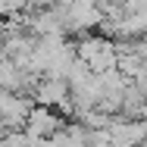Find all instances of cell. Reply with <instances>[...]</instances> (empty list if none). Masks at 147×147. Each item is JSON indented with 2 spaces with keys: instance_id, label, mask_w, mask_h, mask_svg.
<instances>
[{
  "instance_id": "7a4b0ae2",
  "label": "cell",
  "mask_w": 147,
  "mask_h": 147,
  "mask_svg": "<svg viewBox=\"0 0 147 147\" xmlns=\"http://www.w3.org/2000/svg\"><path fill=\"white\" fill-rule=\"evenodd\" d=\"M31 100L38 107H63V110H72V94H69V82H57V78H41L38 88L31 91Z\"/></svg>"
},
{
  "instance_id": "6da1fadb",
  "label": "cell",
  "mask_w": 147,
  "mask_h": 147,
  "mask_svg": "<svg viewBox=\"0 0 147 147\" xmlns=\"http://www.w3.org/2000/svg\"><path fill=\"white\" fill-rule=\"evenodd\" d=\"M75 57L82 59L94 75H103V72L116 69V44L110 38H100V34H85L75 44Z\"/></svg>"
}]
</instances>
